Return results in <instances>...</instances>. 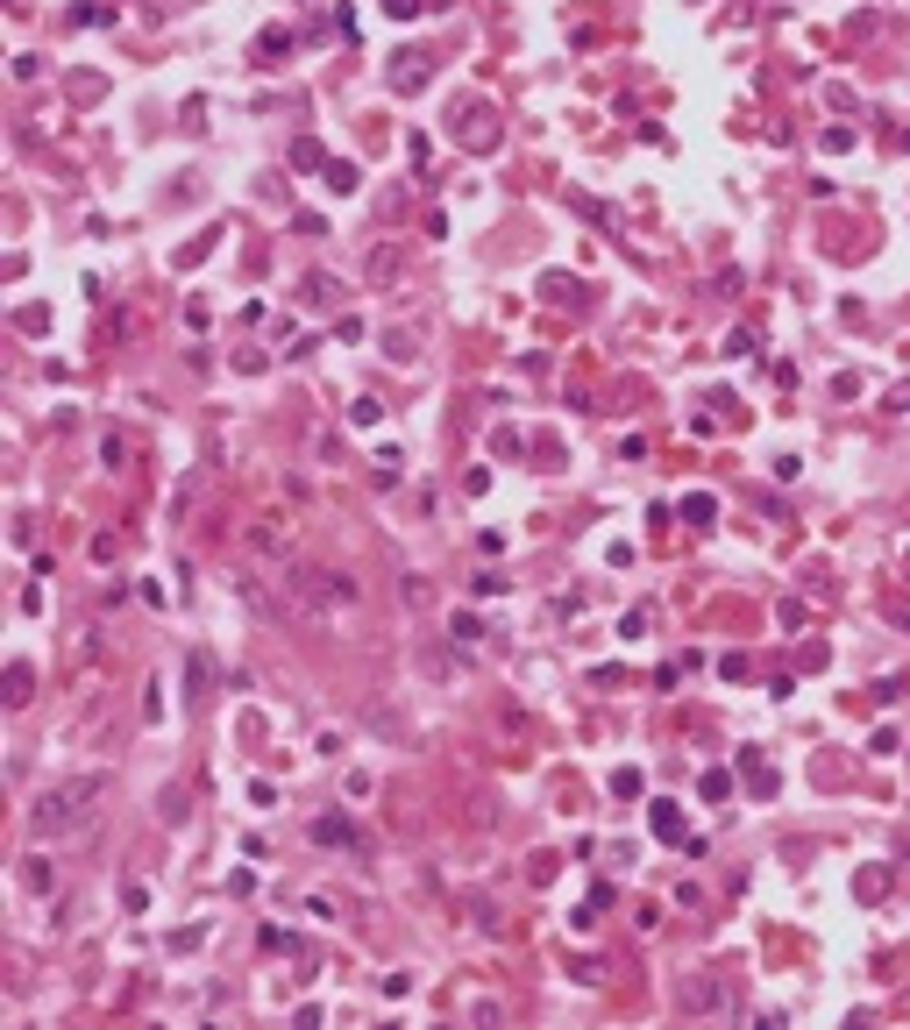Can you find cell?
Segmentation results:
<instances>
[{
	"label": "cell",
	"mask_w": 910,
	"mask_h": 1030,
	"mask_svg": "<svg viewBox=\"0 0 910 1030\" xmlns=\"http://www.w3.org/2000/svg\"><path fill=\"white\" fill-rule=\"evenodd\" d=\"M114 789L107 775H72V782H57V789H43L36 796V810H29V832L36 839H57V832H79L93 810H100V796Z\"/></svg>",
	"instance_id": "cell-1"
},
{
	"label": "cell",
	"mask_w": 910,
	"mask_h": 1030,
	"mask_svg": "<svg viewBox=\"0 0 910 1030\" xmlns=\"http://www.w3.org/2000/svg\"><path fill=\"white\" fill-rule=\"evenodd\" d=\"M249 555H285V526H249Z\"/></svg>",
	"instance_id": "cell-2"
},
{
	"label": "cell",
	"mask_w": 910,
	"mask_h": 1030,
	"mask_svg": "<svg viewBox=\"0 0 910 1030\" xmlns=\"http://www.w3.org/2000/svg\"><path fill=\"white\" fill-rule=\"evenodd\" d=\"M385 356H392V363H412V356H420V327H412V334L392 327V334H385Z\"/></svg>",
	"instance_id": "cell-3"
},
{
	"label": "cell",
	"mask_w": 910,
	"mask_h": 1030,
	"mask_svg": "<svg viewBox=\"0 0 910 1030\" xmlns=\"http://www.w3.org/2000/svg\"><path fill=\"white\" fill-rule=\"evenodd\" d=\"M299 299H306V306H334V278H327V271H313V278L299 284Z\"/></svg>",
	"instance_id": "cell-4"
},
{
	"label": "cell",
	"mask_w": 910,
	"mask_h": 1030,
	"mask_svg": "<svg viewBox=\"0 0 910 1030\" xmlns=\"http://www.w3.org/2000/svg\"><path fill=\"white\" fill-rule=\"evenodd\" d=\"M392 278H399V249H392V242H385V249H377V256H370V284H392Z\"/></svg>",
	"instance_id": "cell-5"
},
{
	"label": "cell",
	"mask_w": 910,
	"mask_h": 1030,
	"mask_svg": "<svg viewBox=\"0 0 910 1030\" xmlns=\"http://www.w3.org/2000/svg\"><path fill=\"white\" fill-rule=\"evenodd\" d=\"M356 178H363L356 164H327V186H334V192H356Z\"/></svg>",
	"instance_id": "cell-6"
}]
</instances>
